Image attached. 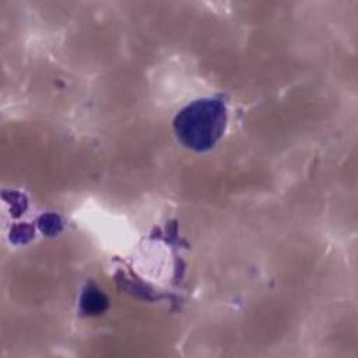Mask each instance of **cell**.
<instances>
[{"label": "cell", "mask_w": 358, "mask_h": 358, "mask_svg": "<svg viewBox=\"0 0 358 358\" xmlns=\"http://www.w3.org/2000/svg\"><path fill=\"white\" fill-rule=\"evenodd\" d=\"M227 124V108L218 98H201L182 108L173 119L178 140L190 150L207 151L221 138Z\"/></svg>", "instance_id": "6da1fadb"}, {"label": "cell", "mask_w": 358, "mask_h": 358, "mask_svg": "<svg viewBox=\"0 0 358 358\" xmlns=\"http://www.w3.org/2000/svg\"><path fill=\"white\" fill-rule=\"evenodd\" d=\"M106 305V301L103 298L102 294L95 292V291H87L83 296V308L87 312H99L103 309V306Z\"/></svg>", "instance_id": "7a4b0ae2"}]
</instances>
